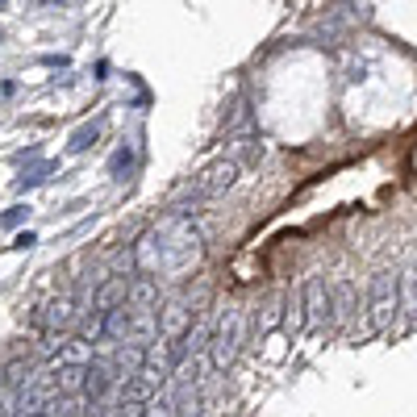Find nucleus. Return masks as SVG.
<instances>
[{
  "label": "nucleus",
  "mask_w": 417,
  "mask_h": 417,
  "mask_svg": "<svg viewBox=\"0 0 417 417\" xmlns=\"http://www.w3.org/2000/svg\"><path fill=\"white\" fill-rule=\"evenodd\" d=\"M0 42H4V30H0Z\"/></svg>",
  "instance_id": "4468645a"
},
{
  "label": "nucleus",
  "mask_w": 417,
  "mask_h": 417,
  "mask_svg": "<svg viewBox=\"0 0 417 417\" xmlns=\"http://www.w3.org/2000/svg\"><path fill=\"white\" fill-rule=\"evenodd\" d=\"M96 138H100V126L92 121V126H80V130L71 134V142H67V146H71V155H84V150H88Z\"/></svg>",
  "instance_id": "9d476101"
},
{
  "label": "nucleus",
  "mask_w": 417,
  "mask_h": 417,
  "mask_svg": "<svg viewBox=\"0 0 417 417\" xmlns=\"http://www.w3.org/2000/svg\"><path fill=\"white\" fill-rule=\"evenodd\" d=\"M42 63H47V67H67V59H63V54H47Z\"/></svg>",
  "instance_id": "ddd939ff"
},
{
  "label": "nucleus",
  "mask_w": 417,
  "mask_h": 417,
  "mask_svg": "<svg viewBox=\"0 0 417 417\" xmlns=\"http://www.w3.org/2000/svg\"><path fill=\"white\" fill-rule=\"evenodd\" d=\"M126 296H130V276H104V284L92 292V313H109L126 305Z\"/></svg>",
  "instance_id": "423d86ee"
},
{
  "label": "nucleus",
  "mask_w": 417,
  "mask_h": 417,
  "mask_svg": "<svg viewBox=\"0 0 417 417\" xmlns=\"http://www.w3.org/2000/svg\"><path fill=\"white\" fill-rule=\"evenodd\" d=\"M238 342H242V313L230 309V313L217 322V330L209 334V359H213V368H217V371H226L234 363Z\"/></svg>",
  "instance_id": "f03ea898"
},
{
  "label": "nucleus",
  "mask_w": 417,
  "mask_h": 417,
  "mask_svg": "<svg viewBox=\"0 0 417 417\" xmlns=\"http://www.w3.org/2000/svg\"><path fill=\"white\" fill-rule=\"evenodd\" d=\"M4 4H8V0H0V8H4Z\"/></svg>",
  "instance_id": "2eb2a0df"
},
{
  "label": "nucleus",
  "mask_w": 417,
  "mask_h": 417,
  "mask_svg": "<svg viewBox=\"0 0 417 417\" xmlns=\"http://www.w3.org/2000/svg\"><path fill=\"white\" fill-rule=\"evenodd\" d=\"M130 167H134V150H130V146H117L113 159H109V176H113V180H126Z\"/></svg>",
  "instance_id": "6e6552de"
},
{
  "label": "nucleus",
  "mask_w": 417,
  "mask_h": 417,
  "mask_svg": "<svg viewBox=\"0 0 417 417\" xmlns=\"http://www.w3.org/2000/svg\"><path fill=\"white\" fill-rule=\"evenodd\" d=\"M117 384V375H113V368L104 363V359H88L84 363V384H80V397L88 401V405H100L104 397H109V388Z\"/></svg>",
  "instance_id": "20e7f679"
},
{
  "label": "nucleus",
  "mask_w": 417,
  "mask_h": 417,
  "mask_svg": "<svg viewBox=\"0 0 417 417\" xmlns=\"http://www.w3.org/2000/svg\"><path fill=\"white\" fill-rule=\"evenodd\" d=\"M205 176H209V180H200L196 188H200L205 196H213V192H222V188H230V184H234V176H238V163H234V159H226V163L209 167Z\"/></svg>",
  "instance_id": "0eeeda50"
},
{
  "label": "nucleus",
  "mask_w": 417,
  "mask_h": 417,
  "mask_svg": "<svg viewBox=\"0 0 417 417\" xmlns=\"http://www.w3.org/2000/svg\"><path fill=\"white\" fill-rule=\"evenodd\" d=\"M75 322H80V309H75V301H71V296H63V301H50L47 309H42L47 338H54V334H67Z\"/></svg>",
  "instance_id": "39448f33"
},
{
  "label": "nucleus",
  "mask_w": 417,
  "mask_h": 417,
  "mask_svg": "<svg viewBox=\"0 0 417 417\" xmlns=\"http://www.w3.org/2000/svg\"><path fill=\"white\" fill-rule=\"evenodd\" d=\"M305 309H309V325L313 330L334 322V292H330L325 276H309V284H305Z\"/></svg>",
  "instance_id": "7ed1b4c3"
},
{
  "label": "nucleus",
  "mask_w": 417,
  "mask_h": 417,
  "mask_svg": "<svg viewBox=\"0 0 417 417\" xmlns=\"http://www.w3.org/2000/svg\"><path fill=\"white\" fill-rule=\"evenodd\" d=\"M47 171H50V167H38V171H25V176H21V180H17V188H21V192H25V188L42 184V180H47Z\"/></svg>",
  "instance_id": "9b49d317"
},
{
  "label": "nucleus",
  "mask_w": 417,
  "mask_h": 417,
  "mask_svg": "<svg viewBox=\"0 0 417 417\" xmlns=\"http://www.w3.org/2000/svg\"><path fill=\"white\" fill-rule=\"evenodd\" d=\"M25 213H30V205H13V209H8V213L0 217V222H4V226H17V222H21Z\"/></svg>",
  "instance_id": "f8f14e48"
},
{
  "label": "nucleus",
  "mask_w": 417,
  "mask_h": 417,
  "mask_svg": "<svg viewBox=\"0 0 417 417\" xmlns=\"http://www.w3.org/2000/svg\"><path fill=\"white\" fill-rule=\"evenodd\" d=\"M401 309L409 313V322H417V267L405 276V284H401Z\"/></svg>",
  "instance_id": "1a4fd4ad"
},
{
  "label": "nucleus",
  "mask_w": 417,
  "mask_h": 417,
  "mask_svg": "<svg viewBox=\"0 0 417 417\" xmlns=\"http://www.w3.org/2000/svg\"><path fill=\"white\" fill-rule=\"evenodd\" d=\"M371 325L375 330H388L392 325V313L401 309V284H397V276L392 272H375L371 276Z\"/></svg>",
  "instance_id": "f257e3e1"
}]
</instances>
